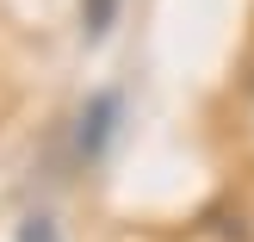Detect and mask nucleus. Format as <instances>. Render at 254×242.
<instances>
[{
	"label": "nucleus",
	"mask_w": 254,
	"mask_h": 242,
	"mask_svg": "<svg viewBox=\"0 0 254 242\" xmlns=\"http://www.w3.org/2000/svg\"><path fill=\"white\" fill-rule=\"evenodd\" d=\"M112 112H118L112 93H99L93 106L81 112V156H99V143H106V131H112Z\"/></svg>",
	"instance_id": "f257e3e1"
},
{
	"label": "nucleus",
	"mask_w": 254,
	"mask_h": 242,
	"mask_svg": "<svg viewBox=\"0 0 254 242\" xmlns=\"http://www.w3.org/2000/svg\"><path fill=\"white\" fill-rule=\"evenodd\" d=\"M112 12H118V0H81V31L87 37H106Z\"/></svg>",
	"instance_id": "f03ea898"
},
{
	"label": "nucleus",
	"mask_w": 254,
	"mask_h": 242,
	"mask_svg": "<svg viewBox=\"0 0 254 242\" xmlns=\"http://www.w3.org/2000/svg\"><path fill=\"white\" fill-rule=\"evenodd\" d=\"M19 242H56V230H50V218H31V224L19 230Z\"/></svg>",
	"instance_id": "7ed1b4c3"
},
{
	"label": "nucleus",
	"mask_w": 254,
	"mask_h": 242,
	"mask_svg": "<svg viewBox=\"0 0 254 242\" xmlns=\"http://www.w3.org/2000/svg\"><path fill=\"white\" fill-rule=\"evenodd\" d=\"M242 87H248V93H254V69H248V81H242Z\"/></svg>",
	"instance_id": "20e7f679"
}]
</instances>
